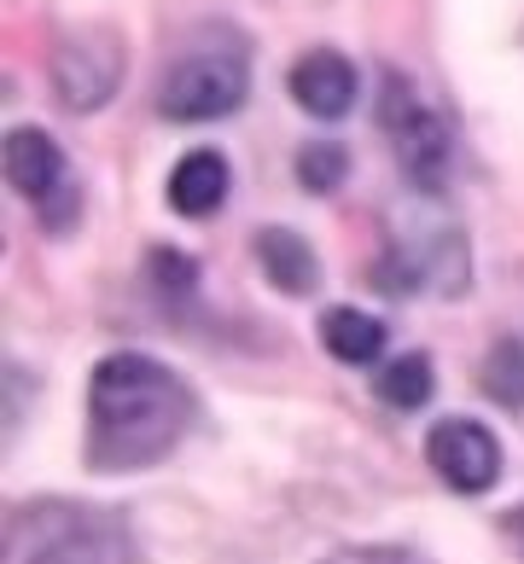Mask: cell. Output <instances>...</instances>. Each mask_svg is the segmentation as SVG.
I'll use <instances>...</instances> for the list:
<instances>
[{
  "instance_id": "6da1fadb",
  "label": "cell",
  "mask_w": 524,
  "mask_h": 564,
  "mask_svg": "<svg viewBox=\"0 0 524 564\" xmlns=\"http://www.w3.org/2000/svg\"><path fill=\"white\" fill-rule=\"evenodd\" d=\"M193 431V390L175 367L152 355L117 349L88 379V466L94 471H146L181 448Z\"/></svg>"
},
{
  "instance_id": "7a4b0ae2",
  "label": "cell",
  "mask_w": 524,
  "mask_h": 564,
  "mask_svg": "<svg viewBox=\"0 0 524 564\" xmlns=\"http://www.w3.org/2000/svg\"><path fill=\"white\" fill-rule=\"evenodd\" d=\"M245 88H250L245 41L204 35L199 47H186L170 65V76L158 88V111L170 122H216V117L245 106Z\"/></svg>"
},
{
  "instance_id": "3957f363",
  "label": "cell",
  "mask_w": 524,
  "mask_h": 564,
  "mask_svg": "<svg viewBox=\"0 0 524 564\" xmlns=\"http://www.w3.org/2000/svg\"><path fill=\"white\" fill-rule=\"evenodd\" d=\"M379 129L396 152V170L414 186L419 198H443L449 186V163H455V140H449V122L426 106V94L414 88L408 76H385L379 88Z\"/></svg>"
},
{
  "instance_id": "277c9868",
  "label": "cell",
  "mask_w": 524,
  "mask_h": 564,
  "mask_svg": "<svg viewBox=\"0 0 524 564\" xmlns=\"http://www.w3.org/2000/svg\"><path fill=\"white\" fill-rule=\"evenodd\" d=\"M7 181L35 204L41 227L65 234V227L76 221V175H71L65 152L53 145V134L12 129V134H7Z\"/></svg>"
},
{
  "instance_id": "5b68a950",
  "label": "cell",
  "mask_w": 524,
  "mask_h": 564,
  "mask_svg": "<svg viewBox=\"0 0 524 564\" xmlns=\"http://www.w3.org/2000/svg\"><path fill=\"white\" fill-rule=\"evenodd\" d=\"M426 459L455 495H484L501 477V443L472 420H437L426 436Z\"/></svg>"
},
{
  "instance_id": "8992f818",
  "label": "cell",
  "mask_w": 524,
  "mask_h": 564,
  "mask_svg": "<svg viewBox=\"0 0 524 564\" xmlns=\"http://www.w3.org/2000/svg\"><path fill=\"white\" fill-rule=\"evenodd\" d=\"M94 53V35H82V41H65V53L53 58V82H58V94H65V106L71 111H94L111 99L117 88V76H122V53L117 47H105L99 58Z\"/></svg>"
},
{
  "instance_id": "52a82bcc",
  "label": "cell",
  "mask_w": 524,
  "mask_h": 564,
  "mask_svg": "<svg viewBox=\"0 0 524 564\" xmlns=\"http://www.w3.org/2000/svg\"><path fill=\"white\" fill-rule=\"evenodd\" d=\"M291 99L309 111V117H344L350 99H355V65L344 53H303L291 65Z\"/></svg>"
},
{
  "instance_id": "ba28073f",
  "label": "cell",
  "mask_w": 524,
  "mask_h": 564,
  "mask_svg": "<svg viewBox=\"0 0 524 564\" xmlns=\"http://www.w3.org/2000/svg\"><path fill=\"white\" fill-rule=\"evenodd\" d=\"M227 186H234V175H227V158L210 152V145H199V152H186L175 170H170V210L175 216H216L227 204Z\"/></svg>"
},
{
  "instance_id": "9c48e42d",
  "label": "cell",
  "mask_w": 524,
  "mask_h": 564,
  "mask_svg": "<svg viewBox=\"0 0 524 564\" xmlns=\"http://www.w3.org/2000/svg\"><path fill=\"white\" fill-rule=\"evenodd\" d=\"M257 262L280 291H291V297H303V291H314V280H321V262H314L309 239L286 234V227H268V234L257 239Z\"/></svg>"
},
{
  "instance_id": "30bf717a",
  "label": "cell",
  "mask_w": 524,
  "mask_h": 564,
  "mask_svg": "<svg viewBox=\"0 0 524 564\" xmlns=\"http://www.w3.org/2000/svg\"><path fill=\"white\" fill-rule=\"evenodd\" d=\"M385 338H391L385 321L362 315V308H327V315H321V344H327V355H339V361H350V367L379 361Z\"/></svg>"
},
{
  "instance_id": "8fae6325",
  "label": "cell",
  "mask_w": 524,
  "mask_h": 564,
  "mask_svg": "<svg viewBox=\"0 0 524 564\" xmlns=\"http://www.w3.org/2000/svg\"><path fill=\"white\" fill-rule=\"evenodd\" d=\"M373 390H379V402H391L396 413H414L431 402V361L426 355H396V361L379 367V379H373Z\"/></svg>"
},
{
  "instance_id": "7c38bea8",
  "label": "cell",
  "mask_w": 524,
  "mask_h": 564,
  "mask_svg": "<svg viewBox=\"0 0 524 564\" xmlns=\"http://www.w3.org/2000/svg\"><path fill=\"white\" fill-rule=\"evenodd\" d=\"M350 175V158H344V145H303V158H298V181L309 186V193H332Z\"/></svg>"
},
{
  "instance_id": "4fadbf2b",
  "label": "cell",
  "mask_w": 524,
  "mask_h": 564,
  "mask_svg": "<svg viewBox=\"0 0 524 564\" xmlns=\"http://www.w3.org/2000/svg\"><path fill=\"white\" fill-rule=\"evenodd\" d=\"M490 395L495 402H524V355H518V344H495V355H490Z\"/></svg>"
},
{
  "instance_id": "5bb4252c",
  "label": "cell",
  "mask_w": 524,
  "mask_h": 564,
  "mask_svg": "<svg viewBox=\"0 0 524 564\" xmlns=\"http://www.w3.org/2000/svg\"><path fill=\"white\" fill-rule=\"evenodd\" d=\"M327 564H419V558L403 553V547H350V553L327 558Z\"/></svg>"
},
{
  "instance_id": "9a60e30c",
  "label": "cell",
  "mask_w": 524,
  "mask_h": 564,
  "mask_svg": "<svg viewBox=\"0 0 524 564\" xmlns=\"http://www.w3.org/2000/svg\"><path fill=\"white\" fill-rule=\"evenodd\" d=\"M513 530H518V541H524V512H513Z\"/></svg>"
}]
</instances>
